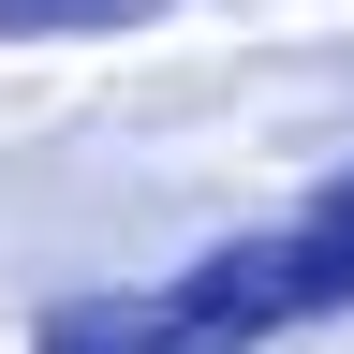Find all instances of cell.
Segmentation results:
<instances>
[{
    "instance_id": "obj_1",
    "label": "cell",
    "mask_w": 354,
    "mask_h": 354,
    "mask_svg": "<svg viewBox=\"0 0 354 354\" xmlns=\"http://www.w3.org/2000/svg\"><path fill=\"white\" fill-rule=\"evenodd\" d=\"M148 310L177 325V354H251L310 325V310H354V177H325L295 221H266V236H221L207 266H177L148 281Z\"/></svg>"
},
{
    "instance_id": "obj_2",
    "label": "cell",
    "mask_w": 354,
    "mask_h": 354,
    "mask_svg": "<svg viewBox=\"0 0 354 354\" xmlns=\"http://www.w3.org/2000/svg\"><path fill=\"white\" fill-rule=\"evenodd\" d=\"M162 0H0V44L15 30H148Z\"/></svg>"
}]
</instances>
